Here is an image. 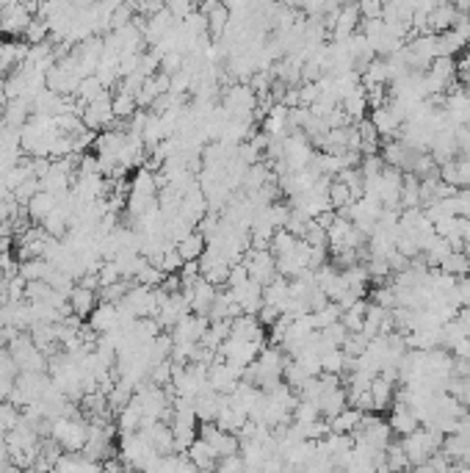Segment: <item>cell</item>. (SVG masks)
<instances>
[{
    "label": "cell",
    "instance_id": "cell-1",
    "mask_svg": "<svg viewBox=\"0 0 470 473\" xmlns=\"http://www.w3.org/2000/svg\"><path fill=\"white\" fill-rule=\"evenodd\" d=\"M241 263L247 266L252 280H257L260 285H269L277 277V257L271 255V250H247Z\"/></svg>",
    "mask_w": 470,
    "mask_h": 473
},
{
    "label": "cell",
    "instance_id": "cell-2",
    "mask_svg": "<svg viewBox=\"0 0 470 473\" xmlns=\"http://www.w3.org/2000/svg\"><path fill=\"white\" fill-rule=\"evenodd\" d=\"M221 105H224V111L230 117H235V114H252L257 108V92L252 86H247V83H235V86H230L224 92Z\"/></svg>",
    "mask_w": 470,
    "mask_h": 473
},
{
    "label": "cell",
    "instance_id": "cell-3",
    "mask_svg": "<svg viewBox=\"0 0 470 473\" xmlns=\"http://www.w3.org/2000/svg\"><path fill=\"white\" fill-rule=\"evenodd\" d=\"M81 119H83V125L89 127V130H94V133H100V130H105V127L114 125V119H117V117H114L111 95L86 103V111L81 114Z\"/></svg>",
    "mask_w": 470,
    "mask_h": 473
},
{
    "label": "cell",
    "instance_id": "cell-4",
    "mask_svg": "<svg viewBox=\"0 0 470 473\" xmlns=\"http://www.w3.org/2000/svg\"><path fill=\"white\" fill-rule=\"evenodd\" d=\"M28 23H31V8L28 6H23V3L0 6V33L20 36V33H25Z\"/></svg>",
    "mask_w": 470,
    "mask_h": 473
},
{
    "label": "cell",
    "instance_id": "cell-5",
    "mask_svg": "<svg viewBox=\"0 0 470 473\" xmlns=\"http://www.w3.org/2000/svg\"><path fill=\"white\" fill-rule=\"evenodd\" d=\"M360 23H363V14H360V6L357 3H348L338 11L335 17V25H332V39L335 42H343L348 39L354 31H360Z\"/></svg>",
    "mask_w": 470,
    "mask_h": 473
},
{
    "label": "cell",
    "instance_id": "cell-6",
    "mask_svg": "<svg viewBox=\"0 0 470 473\" xmlns=\"http://www.w3.org/2000/svg\"><path fill=\"white\" fill-rule=\"evenodd\" d=\"M230 291H233V296H235V302L241 305V310H244V313L257 315L260 305H263V285L249 277L247 283L235 285V288H230Z\"/></svg>",
    "mask_w": 470,
    "mask_h": 473
},
{
    "label": "cell",
    "instance_id": "cell-7",
    "mask_svg": "<svg viewBox=\"0 0 470 473\" xmlns=\"http://www.w3.org/2000/svg\"><path fill=\"white\" fill-rule=\"evenodd\" d=\"M89 327H92L97 335L117 329V327H119V313H117V305H111V302H97V308H94L92 313H89Z\"/></svg>",
    "mask_w": 470,
    "mask_h": 473
},
{
    "label": "cell",
    "instance_id": "cell-8",
    "mask_svg": "<svg viewBox=\"0 0 470 473\" xmlns=\"http://www.w3.org/2000/svg\"><path fill=\"white\" fill-rule=\"evenodd\" d=\"M371 122L376 125L382 139H396V136H399V127H401L404 119H401L390 105H379V108L371 111Z\"/></svg>",
    "mask_w": 470,
    "mask_h": 473
},
{
    "label": "cell",
    "instance_id": "cell-9",
    "mask_svg": "<svg viewBox=\"0 0 470 473\" xmlns=\"http://www.w3.org/2000/svg\"><path fill=\"white\" fill-rule=\"evenodd\" d=\"M393 410H390V432H396V435H409V432H415L418 426H421V421H418V415L415 410L409 407V404H390Z\"/></svg>",
    "mask_w": 470,
    "mask_h": 473
},
{
    "label": "cell",
    "instance_id": "cell-10",
    "mask_svg": "<svg viewBox=\"0 0 470 473\" xmlns=\"http://www.w3.org/2000/svg\"><path fill=\"white\" fill-rule=\"evenodd\" d=\"M457 17H459V8H457L451 0L437 3V6L429 11V33H440V31H448V28H454Z\"/></svg>",
    "mask_w": 470,
    "mask_h": 473
},
{
    "label": "cell",
    "instance_id": "cell-11",
    "mask_svg": "<svg viewBox=\"0 0 470 473\" xmlns=\"http://www.w3.org/2000/svg\"><path fill=\"white\" fill-rule=\"evenodd\" d=\"M56 205H59V197L42 189L39 194H33L31 199H28V205H25V208H28V219L42 224L47 214H53V211H56Z\"/></svg>",
    "mask_w": 470,
    "mask_h": 473
},
{
    "label": "cell",
    "instance_id": "cell-12",
    "mask_svg": "<svg viewBox=\"0 0 470 473\" xmlns=\"http://www.w3.org/2000/svg\"><path fill=\"white\" fill-rule=\"evenodd\" d=\"M69 308H72V313H78L81 318H86V315L92 313L94 308H97V291L92 288H83V285H75L72 291H69Z\"/></svg>",
    "mask_w": 470,
    "mask_h": 473
},
{
    "label": "cell",
    "instance_id": "cell-13",
    "mask_svg": "<svg viewBox=\"0 0 470 473\" xmlns=\"http://www.w3.org/2000/svg\"><path fill=\"white\" fill-rule=\"evenodd\" d=\"M315 404H318V410H321V415H324L327 421H332V418H335L341 410H346V404H348V399H346V387L341 385V387L324 390L321 399H318Z\"/></svg>",
    "mask_w": 470,
    "mask_h": 473
},
{
    "label": "cell",
    "instance_id": "cell-14",
    "mask_svg": "<svg viewBox=\"0 0 470 473\" xmlns=\"http://www.w3.org/2000/svg\"><path fill=\"white\" fill-rule=\"evenodd\" d=\"M186 454H188V460L196 465V471H211V468H216V460H219V457H216V451L202 440L199 435H196V440L188 445Z\"/></svg>",
    "mask_w": 470,
    "mask_h": 473
},
{
    "label": "cell",
    "instance_id": "cell-15",
    "mask_svg": "<svg viewBox=\"0 0 470 473\" xmlns=\"http://www.w3.org/2000/svg\"><path fill=\"white\" fill-rule=\"evenodd\" d=\"M393 390H396V382H390L387 377L376 374L371 379V396H374V407L376 410H387L393 404Z\"/></svg>",
    "mask_w": 470,
    "mask_h": 473
},
{
    "label": "cell",
    "instance_id": "cell-16",
    "mask_svg": "<svg viewBox=\"0 0 470 473\" xmlns=\"http://www.w3.org/2000/svg\"><path fill=\"white\" fill-rule=\"evenodd\" d=\"M465 45H468V39L454 28L437 33V56H457L465 50Z\"/></svg>",
    "mask_w": 470,
    "mask_h": 473
},
{
    "label": "cell",
    "instance_id": "cell-17",
    "mask_svg": "<svg viewBox=\"0 0 470 473\" xmlns=\"http://www.w3.org/2000/svg\"><path fill=\"white\" fill-rule=\"evenodd\" d=\"M360 421H363V410H357V407H346L341 410L332 421H329V426H332V432H341V435H351L357 426H360Z\"/></svg>",
    "mask_w": 470,
    "mask_h": 473
},
{
    "label": "cell",
    "instance_id": "cell-18",
    "mask_svg": "<svg viewBox=\"0 0 470 473\" xmlns=\"http://www.w3.org/2000/svg\"><path fill=\"white\" fill-rule=\"evenodd\" d=\"M205 14H208V31L213 33L216 39H219L221 33L227 31V25L233 23V11H230V8H227L221 0L216 3V6H211Z\"/></svg>",
    "mask_w": 470,
    "mask_h": 473
},
{
    "label": "cell",
    "instance_id": "cell-19",
    "mask_svg": "<svg viewBox=\"0 0 470 473\" xmlns=\"http://www.w3.org/2000/svg\"><path fill=\"white\" fill-rule=\"evenodd\" d=\"M175 247H177V252L183 255V260H196L199 255L205 252L208 241H205V235H202V233H199V230L194 227V230L188 233L186 238H183L180 244H175Z\"/></svg>",
    "mask_w": 470,
    "mask_h": 473
},
{
    "label": "cell",
    "instance_id": "cell-20",
    "mask_svg": "<svg viewBox=\"0 0 470 473\" xmlns=\"http://www.w3.org/2000/svg\"><path fill=\"white\" fill-rule=\"evenodd\" d=\"M296 244H299V238L290 233V230H285V227H277L274 230V235H271V244H269V250L274 257H282V255H290L296 250Z\"/></svg>",
    "mask_w": 470,
    "mask_h": 473
},
{
    "label": "cell",
    "instance_id": "cell-21",
    "mask_svg": "<svg viewBox=\"0 0 470 473\" xmlns=\"http://www.w3.org/2000/svg\"><path fill=\"white\" fill-rule=\"evenodd\" d=\"M111 105H114V117H117V119H130V117L139 111L136 95L127 92V89H119V95L111 97Z\"/></svg>",
    "mask_w": 470,
    "mask_h": 473
},
{
    "label": "cell",
    "instance_id": "cell-22",
    "mask_svg": "<svg viewBox=\"0 0 470 473\" xmlns=\"http://www.w3.org/2000/svg\"><path fill=\"white\" fill-rule=\"evenodd\" d=\"M384 460H387V471H404V468H412L407 451L401 443H387L384 445Z\"/></svg>",
    "mask_w": 470,
    "mask_h": 473
},
{
    "label": "cell",
    "instance_id": "cell-23",
    "mask_svg": "<svg viewBox=\"0 0 470 473\" xmlns=\"http://www.w3.org/2000/svg\"><path fill=\"white\" fill-rule=\"evenodd\" d=\"M442 271L454 274V277H465L470 274V255L468 252H451L442 263H440Z\"/></svg>",
    "mask_w": 470,
    "mask_h": 473
},
{
    "label": "cell",
    "instance_id": "cell-24",
    "mask_svg": "<svg viewBox=\"0 0 470 473\" xmlns=\"http://www.w3.org/2000/svg\"><path fill=\"white\" fill-rule=\"evenodd\" d=\"M429 72H435L445 83H451L457 78V56H435L429 64Z\"/></svg>",
    "mask_w": 470,
    "mask_h": 473
},
{
    "label": "cell",
    "instance_id": "cell-25",
    "mask_svg": "<svg viewBox=\"0 0 470 473\" xmlns=\"http://www.w3.org/2000/svg\"><path fill=\"white\" fill-rule=\"evenodd\" d=\"M139 426H141V410H139L136 402H130V404H125V407L119 410V432H122V435L139 432Z\"/></svg>",
    "mask_w": 470,
    "mask_h": 473
},
{
    "label": "cell",
    "instance_id": "cell-26",
    "mask_svg": "<svg viewBox=\"0 0 470 473\" xmlns=\"http://www.w3.org/2000/svg\"><path fill=\"white\" fill-rule=\"evenodd\" d=\"M348 202H354V197H351V189L346 186L341 177H332V183H329V205L338 211V208H343Z\"/></svg>",
    "mask_w": 470,
    "mask_h": 473
},
{
    "label": "cell",
    "instance_id": "cell-27",
    "mask_svg": "<svg viewBox=\"0 0 470 473\" xmlns=\"http://www.w3.org/2000/svg\"><path fill=\"white\" fill-rule=\"evenodd\" d=\"M341 313H343V308H341L338 302H329L324 310H315V313H310V318H313L315 329H324V327H329L332 321H338Z\"/></svg>",
    "mask_w": 470,
    "mask_h": 473
},
{
    "label": "cell",
    "instance_id": "cell-28",
    "mask_svg": "<svg viewBox=\"0 0 470 473\" xmlns=\"http://www.w3.org/2000/svg\"><path fill=\"white\" fill-rule=\"evenodd\" d=\"M158 266H160L163 274H175V271H180V266H183V255L177 252V247L172 244V247L163 250L160 260H158Z\"/></svg>",
    "mask_w": 470,
    "mask_h": 473
},
{
    "label": "cell",
    "instance_id": "cell-29",
    "mask_svg": "<svg viewBox=\"0 0 470 473\" xmlns=\"http://www.w3.org/2000/svg\"><path fill=\"white\" fill-rule=\"evenodd\" d=\"M25 42L28 45H39V42H47V36H50V25H47V20H31L28 23V28H25Z\"/></svg>",
    "mask_w": 470,
    "mask_h": 473
},
{
    "label": "cell",
    "instance_id": "cell-30",
    "mask_svg": "<svg viewBox=\"0 0 470 473\" xmlns=\"http://www.w3.org/2000/svg\"><path fill=\"white\" fill-rule=\"evenodd\" d=\"M315 418H321V410H318V404L315 402H305V399H299V404L293 407V421H299V424H310Z\"/></svg>",
    "mask_w": 470,
    "mask_h": 473
},
{
    "label": "cell",
    "instance_id": "cell-31",
    "mask_svg": "<svg viewBox=\"0 0 470 473\" xmlns=\"http://www.w3.org/2000/svg\"><path fill=\"white\" fill-rule=\"evenodd\" d=\"M321 335H324L329 344H335V346H343L346 338H348V329H346L343 321L338 318V321H332L329 327H324V329H321Z\"/></svg>",
    "mask_w": 470,
    "mask_h": 473
},
{
    "label": "cell",
    "instance_id": "cell-32",
    "mask_svg": "<svg viewBox=\"0 0 470 473\" xmlns=\"http://www.w3.org/2000/svg\"><path fill=\"white\" fill-rule=\"evenodd\" d=\"M180 283H183V288H188V285H194L199 277H202V269H199V257L196 260H183V266H180Z\"/></svg>",
    "mask_w": 470,
    "mask_h": 473
},
{
    "label": "cell",
    "instance_id": "cell-33",
    "mask_svg": "<svg viewBox=\"0 0 470 473\" xmlns=\"http://www.w3.org/2000/svg\"><path fill=\"white\" fill-rule=\"evenodd\" d=\"M365 349H368V338L363 335V329H360V332H348V338H346V344H343L346 354H351V357H360Z\"/></svg>",
    "mask_w": 470,
    "mask_h": 473
},
{
    "label": "cell",
    "instance_id": "cell-34",
    "mask_svg": "<svg viewBox=\"0 0 470 473\" xmlns=\"http://www.w3.org/2000/svg\"><path fill=\"white\" fill-rule=\"evenodd\" d=\"M216 468H219V471H227V473L247 471V462H244V457H241V451H238V454H227V457H219V460H216Z\"/></svg>",
    "mask_w": 470,
    "mask_h": 473
},
{
    "label": "cell",
    "instance_id": "cell-35",
    "mask_svg": "<svg viewBox=\"0 0 470 473\" xmlns=\"http://www.w3.org/2000/svg\"><path fill=\"white\" fill-rule=\"evenodd\" d=\"M357 6H360V14H363V20H371V17H382L384 0H357Z\"/></svg>",
    "mask_w": 470,
    "mask_h": 473
},
{
    "label": "cell",
    "instance_id": "cell-36",
    "mask_svg": "<svg viewBox=\"0 0 470 473\" xmlns=\"http://www.w3.org/2000/svg\"><path fill=\"white\" fill-rule=\"evenodd\" d=\"M280 313H282V310L277 308V305H269V302H263V305H260V310H257V321H260L263 327H271V324L280 318Z\"/></svg>",
    "mask_w": 470,
    "mask_h": 473
},
{
    "label": "cell",
    "instance_id": "cell-37",
    "mask_svg": "<svg viewBox=\"0 0 470 473\" xmlns=\"http://www.w3.org/2000/svg\"><path fill=\"white\" fill-rule=\"evenodd\" d=\"M329 260V247H310V263H307V269H318V266H324Z\"/></svg>",
    "mask_w": 470,
    "mask_h": 473
},
{
    "label": "cell",
    "instance_id": "cell-38",
    "mask_svg": "<svg viewBox=\"0 0 470 473\" xmlns=\"http://www.w3.org/2000/svg\"><path fill=\"white\" fill-rule=\"evenodd\" d=\"M457 169H459V186H470V156L457 158Z\"/></svg>",
    "mask_w": 470,
    "mask_h": 473
},
{
    "label": "cell",
    "instance_id": "cell-39",
    "mask_svg": "<svg viewBox=\"0 0 470 473\" xmlns=\"http://www.w3.org/2000/svg\"><path fill=\"white\" fill-rule=\"evenodd\" d=\"M468 95H470V89H468Z\"/></svg>",
    "mask_w": 470,
    "mask_h": 473
}]
</instances>
